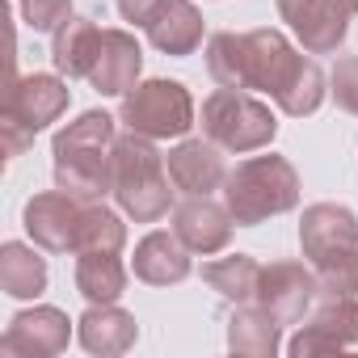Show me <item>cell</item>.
Returning a JSON list of instances; mask_svg holds the SVG:
<instances>
[{
    "label": "cell",
    "mask_w": 358,
    "mask_h": 358,
    "mask_svg": "<svg viewBox=\"0 0 358 358\" xmlns=\"http://www.w3.org/2000/svg\"><path fill=\"white\" fill-rule=\"evenodd\" d=\"M245 76L249 89H262L278 101L282 114L303 118L316 114L324 101V76L312 59H303L278 30H253L245 34Z\"/></svg>",
    "instance_id": "obj_1"
},
{
    "label": "cell",
    "mask_w": 358,
    "mask_h": 358,
    "mask_svg": "<svg viewBox=\"0 0 358 358\" xmlns=\"http://www.w3.org/2000/svg\"><path fill=\"white\" fill-rule=\"evenodd\" d=\"M55 186L97 203L101 194H110V169H114V118L101 110L80 114L76 122H68L55 135Z\"/></svg>",
    "instance_id": "obj_2"
},
{
    "label": "cell",
    "mask_w": 358,
    "mask_h": 358,
    "mask_svg": "<svg viewBox=\"0 0 358 358\" xmlns=\"http://www.w3.org/2000/svg\"><path fill=\"white\" fill-rule=\"evenodd\" d=\"M110 194L135 224H156L169 215L173 190H169V160L152 148L148 135H122L114 139V169H110Z\"/></svg>",
    "instance_id": "obj_3"
},
{
    "label": "cell",
    "mask_w": 358,
    "mask_h": 358,
    "mask_svg": "<svg viewBox=\"0 0 358 358\" xmlns=\"http://www.w3.org/2000/svg\"><path fill=\"white\" fill-rule=\"evenodd\" d=\"M299 203V173L282 156H253L241 160L224 177V207L241 228H253L270 215H282Z\"/></svg>",
    "instance_id": "obj_4"
},
{
    "label": "cell",
    "mask_w": 358,
    "mask_h": 358,
    "mask_svg": "<svg viewBox=\"0 0 358 358\" xmlns=\"http://www.w3.org/2000/svg\"><path fill=\"white\" fill-rule=\"evenodd\" d=\"M68 110V85L59 76L34 72L5 85V114H0V139L5 156H22L43 127H51Z\"/></svg>",
    "instance_id": "obj_5"
},
{
    "label": "cell",
    "mask_w": 358,
    "mask_h": 358,
    "mask_svg": "<svg viewBox=\"0 0 358 358\" xmlns=\"http://www.w3.org/2000/svg\"><path fill=\"white\" fill-rule=\"evenodd\" d=\"M274 110L245 89H220L203 101V135L224 152H257L274 139Z\"/></svg>",
    "instance_id": "obj_6"
},
{
    "label": "cell",
    "mask_w": 358,
    "mask_h": 358,
    "mask_svg": "<svg viewBox=\"0 0 358 358\" xmlns=\"http://www.w3.org/2000/svg\"><path fill=\"white\" fill-rule=\"evenodd\" d=\"M122 122L148 139H177L194 127V101L177 80H143L122 97Z\"/></svg>",
    "instance_id": "obj_7"
},
{
    "label": "cell",
    "mask_w": 358,
    "mask_h": 358,
    "mask_svg": "<svg viewBox=\"0 0 358 358\" xmlns=\"http://www.w3.org/2000/svg\"><path fill=\"white\" fill-rule=\"evenodd\" d=\"M257 303H262L278 324H299L303 312L316 303V274H312L303 262H274V266H262Z\"/></svg>",
    "instance_id": "obj_8"
},
{
    "label": "cell",
    "mask_w": 358,
    "mask_h": 358,
    "mask_svg": "<svg viewBox=\"0 0 358 358\" xmlns=\"http://www.w3.org/2000/svg\"><path fill=\"white\" fill-rule=\"evenodd\" d=\"M85 199L68 194V190H51V194H34L26 203V232L34 245L51 249V253H68L76 249V232L85 220Z\"/></svg>",
    "instance_id": "obj_9"
},
{
    "label": "cell",
    "mask_w": 358,
    "mask_h": 358,
    "mask_svg": "<svg viewBox=\"0 0 358 358\" xmlns=\"http://www.w3.org/2000/svg\"><path fill=\"white\" fill-rule=\"evenodd\" d=\"M354 341H358V299H320V308L291 337L287 350L295 358H312V354H341Z\"/></svg>",
    "instance_id": "obj_10"
},
{
    "label": "cell",
    "mask_w": 358,
    "mask_h": 358,
    "mask_svg": "<svg viewBox=\"0 0 358 358\" xmlns=\"http://www.w3.org/2000/svg\"><path fill=\"white\" fill-rule=\"evenodd\" d=\"M68 337H72V320L59 312V308H30V312H17L0 337V354H22V358H51V354H64L68 350Z\"/></svg>",
    "instance_id": "obj_11"
},
{
    "label": "cell",
    "mask_w": 358,
    "mask_h": 358,
    "mask_svg": "<svg viewBox=\"0 0 358 358\" xmlns=\"http://www.w3.org/2000/svg\"><path fill=\"white\" fill-rule=\"evenodd\" d=\"M278 13L282 22H291V30L312 55H329L345 43L350 9L341 0H278Z\"/></svg>",
    "instance_id": "obj_12"
},
{
    "label": "cell",
    "mask_w": 358,
    "mask_h": 358,
    "mask_svg": "<svg viewBox=\"0 0 358 358\" xmlns=\"http://www.w3.org/2000/svg\"><path fill=\"white\" fill-rule=\"evenodd\" d=\"M232 224H236L232 211L211 203L207 194H199V199H190V203H182L173 211V232L182 236V245L190 253H203V257L220 253L232 241Z\"/></svg>",
    "instance_id": "obj_13"
},
{
    "label": "cell",
    "mask_w": 358,
    "mask_h": 358,
    "mask_svg": "<svg viewBox=\"0 0 358 358\" xmlns=\"http://www.w3.org/2000/svg\"><path fill=\"white\" fill-rule=\"evenodd\" d=\"M169 177H173V186L199 199V194H211L215 186H224V156H220V143L211 139H182L173 152H169Z\"/></svg>",
    "instance_id": "obj_14"
},
{
    "label": "cell",
    "mask_w": 358,
    "mask_h": 358,
    "mask_svg": "<svg viewBox=\"0 0 358 358\" xmlns=\"http://www.w3.org/2000/svg\"><path fill=\"white\" fill-rule=\"evenodd\" d=\"M139 68H143L139 43L127 30H101V51H97L93 72H89V85L101 97H118V93H131L135 89Z\"/></svg>",
    "instance_id": "obj_15"
},
{
    "label": "cell",
    "mask_w": 358,
    "mask_h": 358,
    "mask_svg": "<svg viewBox=\"0 0 358 358\" xmlns=\"http://www.w3.org/2000/svg\"><path fill=\"white\" fill-rule=\"evenodd\" d=\"M299 245H303V257L308 262H320L337 249H354L358 245V220L350 207H337V203H316L303 211V224H299Z\"/></svg>",
    "instance_id": "obj_16"
},
{
    "label": "cell",
    "mask_w": 358,
    "mask_h": 358,
    "mask_svg": "<svg viewBox=\"0 0 358 358\" xmlns=\"http://www.w3.org/2000/svg\"><path fill=\"white\" fill-rule=\"evenodd\" d=\"M131 270H135V278H143L152 287L182 282L190 274V249L182 245V236H177V232H148L135 245Z\"/></svg>",
    "instance_id": "obj_17"
},
{
    "label": "cell",
    "mask_w": 358,
    "mask_h": 358,
    "mask_svg": "<svg viewBox=\"0 0 358 358\" xmlns=\"http://www.w3.org/2000/svg\"><path fill=\"white\" fill-rule=\"evenodd\" d=\"M76 333H80V345L89 354H101V358H114V354H127L139 337V324L131 312H122L118 303H93L80 320H76Z\"/></svg>",
    "instance_id": "obj_18"
},
{
    "label": "cell",
    "mask_w": 358,
    "mask_h": 358,
    "mask_svg": "<svg viewBox=\"0 0 358 358\" xmlns=\"http://www.w3.org/2000/svg\"><path fill=\"white\" fill-rule=\"evenodd\" d=\"M143 30H148V43L164 55H190L203 43V17L190 0H164Z\"/></svg>",
    "instance_id": "obj_19"
},
{
    "label": "cell",
    "mask_w": 358,
    "mask_h": 358,
    "mask_svg": "<svg viewBox=\"0 0 358 358\" xmlns=\"http://www.w3.org/2000/svg\"><path fill=\"white\" fill-rule=\"evenodd\" d=\"M278 329L282 324L262 303H236V312L228 320V350L245 354V358H274L282 345Z\"/></svg>",
    "instance_id": "obj_20"
},
{
    "label": "cell",
    "mask_w": 358,
    "mask_h": 358,
    "mask_svg": "<svg viewBox=\"0 0 358 358\" xmlns=\"http://www.w3.org/2000/svg\"><path fill=\"white\" fill-rule=\"evenodd\" d=\"M97 51H101V30L89 22V17H72L55 30V68L68 76V80H89L93 64H97Z\"/></svg>",
    "instance_id": "obj_21"
},
{
    "label": "cell",
    "mask_w": 358,
    "mask_h": 358,
    "mask_svg": "<svg viewBox=\"0 0 358 358\" xmlns=\"http://www.w3.org/2000/svg\"><path fill=\"white\" fill-rule=\"evenodd\" d=\"M76 291L89 303H118V295L127 291V266L118 262V253H76Z\"/></svg>",
    "instance_id": "obj_22"
},
{
    "label": "cell",
    "mask_w": 358,
    "mask_h": 358,
    "mask_svg": "<svg viewBox=\"0 0 358 358\" xmlns=\"http://www.w3.org/2000/svg\"><path fill=\"white\" fill-rule=\"evenodd\" d=\"M0 287L13 299H34L47 291V262L30 249V245H17L9 241L0 249Z\"/></svg>",
    "instance_id": "obj_23"
},
{
    "label": "cell",
    "mask_w": 358,
    "mask_h": 358,
    "mask_svg": "<svg viewBox=\"0 0 358 358\" xmlns=\"http://www.w3.org/2000/svg\"><path fill=\"white\" fill-rule=\"evenodd\" d=\"M203 278L211 282V291H220L228 303H253L257 299V282H262V266L245 253L220 257L203 266Z\"/></svg>",
    "instance_id": "obj_24"
},
{
    "label": "cell",
    "mask_w": 358,
    "mask_h": 358,
    "mask_svg": "<svg viewBox=\"0 0 358 358\" xmlns=\"http://www.w3.org/2000/svg\"><path fill=\"white\" fill-rule=\"evenodd\" d=\"M316 266V299H354L358 295V245L337 249Z\"/></svg>",
    "instance_id": "obj_25"
},
{
    "label": "cell",
    "mask_w": 358,
    "mask_h": 358,
    "mask_svg": "<svg viewBox=\"0 0 358 358\" xmlns=\"http://www.w3.org/2000/svg\"><path fill=\"white\" fill-rule=\"evenodd\" d=\"M122 241H127V228L114 211L89 203L85 207V220H80V232H76V249L72 253H122Z\"/></svg>",
    "instance_id": "obj_26"
},
{
    "label": "cell",
    "mask_w": 358,
    "mask_h": 358,
    "mask_svg": "<svg viewBox=\"0 0 358 358\" xmlns=\"http://www.w3.org/2000/svg\"><path fill=\"white\" fill-rule=\"evenodd\" d=\"M207 72L224 89H249V76H245V34H215L207 43Z\"/></svg>",
    "instance_id": "obj_27"
},
{
    "label": "cell",
    "mask_w": 358,
    "mask_h": 358,
    "mask_svg": "<svg viewBox=\"0 0 358 358\" xmlns=\"http://www.w3.org/2000/svg\"><path fill=\"white\" fill-rule=\"evenodd\" d=\"M22 17L30 30H59L72 22V0H22Z\"/></svg>",
    "instance_id": "obj_28"
},
{
    "label": "cell",
    "mask_w": 358,
    "mask_h": 358,
    "mask_svg": "<svg viewBox=\"0 0 358 358\" xmlns=\"http://www.w3.org/2000/svg\"><path fill=\"white\" fill-rule=\"evenodd\" d=\"M333 89V101L345 110V114H354L358 118V55H350V59H337V68H333V80H329Z\"/></svg>",
    "instance_id": "obj_29"
},
{
    "label": "cell",
    "mask_w": 358,
    "mask_h": 358,
    "mask_svg": "<svg viewBox=\"0 0 358 358\" xmlns=\"http://www.w3.org/2000/svg\"><path fill=\"white\" fill-rule=\"evenodd\" d=\"M160 5H164V0H118V13H122L127 22H135V26H148Z\"/></svg>",
    "instance_id": "obj_30"
},
{
    "label": "cell",
    "mask_w": 358,
    "mask_h": 358,
    "mask_svg": "<svg viewBox=\"0 0 358 358\" xmlns=\"http://www.w3.org/2000/svg\"><path fill=\"white\" fill-rule=\"evenodd\" d=\"M341 5H345V9H350V13H358V0H341Z\"/></svg>",
    "instance_id": "obj_31"
}]
</instances>
